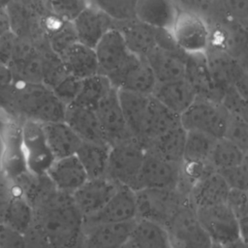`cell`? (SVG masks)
Instances as JSON below:
<instances>
[{
	"label": "cell",
	"instance_id": "cell-1",
	"mask_svg": "<svg viewBox=\"0 0 248 248\" xmlns=\"http://www.w3.org/2000/svg\"><path fill=\"white\" fill-rule=\"evenodd\" d=\"M0 106L25 120L41 124L64 120L66 106L43 83L14 81L0 91Z\"/></svg>",
	"mask_w": 248,
	"mask_h": 248
},
{
	"label": "cell",
	"instance_id": "cell-2",
	"mask_svg": "<svg viewBox=\"0 0 248 248\" xmlns=\"http://www.w3.org/2000/svg\"><path fill=\"white\" fill-rule=\"evenodd\" d=\"M40 228L53 248H72L83 229V217L72 196L56 188L46 197L40 214Z\"/></svg>",
	"mask_w": 248,
	"mask_h": 248
},
{
	"label": "cell",
	"instance_id": "cell-3",
	"mask_svg": "<svg viewBox=\"0 0 248 248\" xmlns=\"http://www.w3.org/2000/svg\"><path fill=\"white\" fill-rule=\"evenodd\" d=\"M144 153L143 146L135 139L111 145L106 176L136 191Z\"/></svg>",
	"mask_w": 248,
	"mask_h": 248
},
{
	"label": "cell",
	"instance_id": "cell-4",
	"mask_svg": "<svg viewBox=\"0 0 248 248\" xmlns=\"http://www.w3.org/2000/svg\"><path fill=\"white\" fill-rule=\"evenodd\" d=\"M228 112L220 103L196 98L179 116L180 125L186 131L205 134L214 139L223 138Z\"/></svg>",
	"mask_w": 248,
	"mask_h": 248
},
{
	"label": "cell",
	"instance_id": "cell-5",
	"mask_svg": "<svg viewBox=\"0 0 248 248\" xmlns=\"http://www.w3.org/2000/svg\"><path fill=\"white\" fill-rule=\"evenodd\" d=\"M176 46L186 54L205 53L210 46V29L202 18L193 13H177L170 28Z\"/></svg>",
	"mask_w": 248,
	"mask_h": 248
},
{
	"label": "cell",
	"instance_id": "cell-6",
	"mask_svg": "<svg viewBox=\"0 0 248 248\" xmlns=\"http://www.w3.org/2000/svg\"><path fill=\"white\" fill-rule=\"evenodd\" d=\"M20 142L27 170L34 176L45 175L55 158L47 145L42 124L25 120L20 130Z\"/></svg>",
	"mask_w": 248,
	"mask_h": 248
},
{
	"label": "cell",
	"instance_id": "cell-7",
	"mask_svg": "<svg viewBox=\"0 0 248 248\" xmlns=\"http://www.w3.org/2000/svg\"><path fill=\"white\" fill-rule=\"evenodd\" d=\"M135 193L138 218L156 222L165 228L183 203L176 189H140Z\"/></svg>",
	"mask_w": 248,
	"mask_h": 248
},
{
	"label": "cell",
	"instance_id": "cell-8",
	"mask_svg": "<svg viewBox=\"0 0 248 248\" xmlns=\"http://www.w3.org/2000/svg\"><path fill=\"white\" fill-rule=\"evenodd\" d=\"M166 229L170 239L183 248H209L212 243L189 202L181 204Z\"/></svg>",
	"mask_w": 248,
	"mask_h": 248
},
{
	"label": "cell",
	"instance_id": "cell-9",
	"mask_svg": "<svg viewBox=\"0 0 248 248\" xmlns=\"http://www.w3.org/2000/svg\"><path fill=\"white\" fill-rule=\"evenodd\" d=\"M117 90L151 95L157 81L146 60L134 53L114 73L107 77Z\"/></svg>",
	"mask_w": 248,
	"mask_h": 248
},
{
	"label": "cell",
	"instance_id": "cell-10",
	"mask_svg": "<svg viewBox=\"0 0 248 248\" xmlns=\"http://www.w3.org/2000/svg\"><path fill=\"white\" fill-rule=\"evenodd\" d=\"M137 218L138 208L135 191L119 185L112 197L99 211L83 218V228L90 229L102 224L129 222Z\"/></svg>",
	"mask_w": 248,
	"mask_h": 248
},
{
	"label": "cell",
	"instance_id": "cell-11",
	"mask_svg": "<svg viewBox=\"0 0 248 248\" xmlns=\"http://www.w3.org/2000/svg\"><path fill=\"white\" fill-rule=\"evenodd\" d=\"M194 210L212 242L225 245L241 237L238 222L226 203Z\"/></svg>",
	"mask_w": 248,
	"mask_h": 248
},
{
	"label": "cell",
	"instance_id": "cell-12",
	"mask_svg": "<svg viewBox=\"0 0 248 248\" xmlns=\"http://www.w3.org/2000/svg\"><path fill=\"white\" fill-rule=\"evenodd\" d=\"M181 178V166L168 162L147 151L137 180V189H177Z\"/></svg>",
	"mask_w": 248,
	"mask_h": 248
},
{
	"label": "cell",
	"instance_id": "cell-13",
	"mask_svg": "<svg viewBox=\"0 0 248 248\" xmlns=\"http://www.w3.org/2000/svg\"><path fill=\"white\" fill-rule=\"evenodd\" d=\"M157 82H166L185 78L186 53L176 45H157L144 57Z\"/></svg>",
	"mask_w": 248,
	"mask_h": 248
},
{
	"label": "cell",
	"instance_id": "cell-14",
	"mask_svg": "<svg viewBox=\"0 0 248 248\" xmlns=\"http://www.w3.org/2000/svg\"><path fill=\"white\" fill-rule=\"evenodd\" d=\"M118 186L108 176L88 178L71 196L77 208L85 218L99 211L112 197Z\"/></svg>",
	"mask_w": 248,
	"mask_h": 248
},
{
	"label": "cell",
	"instance_id": "cell-15",
	"mask_svg": "<svg viewBox=\"0 0 248 248\" xmlns=\"http://www.w3.org/2000/svg\"><path fill=\"white\" fill-rule=\"evenodd\" d=\"M95 113L110 146L134 139L125 122L118 101L117 89L114 87L100 103Z\"/></svg>",
	"mask_w": 248,
	"mask_h": 248
},
{
	"label": "cell",
	"instance_id": "cell-16",
	"mask_svg": "<svg viewBox=\"0 0 248 248\" xmlns=\"http://www.w3.org/2000/svg\"><path fill=\"white\" fill-rule=\"evenodd\" d=\"M78 42L94 48L103 36L113 27L109 15L101 9L86 6L73 20Z\"/></svg>",
	"mask_w": 248,
	"mask_h": 248
},
{
	"label": "cell",
	"instance_id": "cell-17",
	"mask_svg": "<svg viewBox=\"0 0 248 248\" xmlns=\"http://www.w3.org/2000/svg\"><path fill=\"white\" fill-rule=\"evenodd\" d=\"M197 98L220 103L223 91L215 83L205 53L186 54L185 78Z\"/></svg>",
	"mask_w": 248,
	"mask_h": 248
},
{
	"label": "cell",
	"instance_id": "cell-18",
	"mask_svg": "<svg viewBox=\"0 0 248 248\" xmlns=\"http://www.w3.org/2000/svg\"><path fill=\"white\" fill-rule=\"evenodd\" d=\"M100 74L108 77L118 70L131 56L122 34L115 28L109 29L94 47Z\"/></svg>",
	"mask_w": 248,
	"mask_h": 248
},
{
	"label": "cell",
	"instance_id": "cell-19",
	"mask_svg": "<svg viewBox=\"0 0 248 248\" xmlns=\"http://www.w3.org/2000/svg\"><path fill=\"white\" fill-rule=\"evenodd\" d=\"M46 175L60 192L72 195L87 179V173L76 155L56 159Z\"/></svg>",
	"mask_w": 248,
	"mask_h": 248
},
{
	"label": "cell",
	"instance_id": "cell-20",
	"mask_svg": "<svg viewBox=\"0 0 248 248\" xmlns=\"http://www.w3.org/2000/svg\"><path fill=\"white\" fill-rule=\"evenodd\" d=\"M229 191L224 178L213 170L191 186L189 203L194 209L226 203Z\"/></svg>",
	"mask_w": 248,
	"mask_h": 248
},
{
	"label": "cell",
	"instance_id": "cell-21",
	"mask_svg": "<svg viewBox=\"0 0 248 248\" xmlns=\"http://www.w3.org/2000/svg\"><path fill=\"white\" fill-rule=\"evenodd\" d=\"M63 121L82 141L108 144L94 110L76 105H69L66 107Z\"/></svg>",
	"mask_w": 248,
	"mask_h": 248
},
{
	"label": "cell",
	"instance_id": "cell-22",
	"mask_svg": "<svg viewBox=\"0 0 248 248\" xmlns=\"http://www.w3.org/2000/svg\"><path fill=\"white\" fill-rule=\"evenodd\" d=\"M179 125V115L170 111L150 95L139 142L144 148L149 141Z\"/></svg>",
	"mask_w": 248,
	"mask_h": 248
},
{
	"label": "cell",
	"instance_id": "cell-23",
	"mask_svg": "<svg viewBox=\"0 0 248 248\" xmlns=\"http://www.w3.org/2000/svg\"><path fill=\"white\" fill-rule=\"evenodd\" d=\"M151 96L179 116L197 98L193 88L185 78L157 82Z\"/></svg>",
	"mask_w": 248,
	"mask_h": 248
},
{
	"label": "cell",
	"instance_id": "cell-24",
	"mask_svg": "<svg viewBox=\"0 0 248 248\" xmlns=\"http://www.w3.org/2000/svg\"><path fill=\"white\" fill-rule=\"evenodd\" d=\"M123 36L129 50L144 58L145 55L158 45V28L149 26L138 19L130 21H122L113 24Z\"/></svg>",
	"mask_w": 248,
	"mask_h": 248
},
{
	"label": "cell",
	"instance_id": "cell-25",
	"mask_svg": "<svg viewBox=\"0 0 248 248\" xmlns=\"http://www.w3.org/2000/svg\"><path fill=\"white\" fill-rule=\"evenodd\" d=\"M136 220L102 224L89 229L86 248H122L131 239Z\"/></svg>",
	"mask_w": 248,
	"mask_h": 248
},
{
	"label": "cell",
	"instance_id": "cell-26",
	"mask_svg": "<svg viewBox=\"0 0 248 248\" xmlns=\"http://www.w3.org/2000/svg\"><path fill=\"white\" fill-rule=\"evenodd\" d=\"M47 145L56 159L76 155L82 140L64 122H50L42 124Z\"/></svg>",
	"mask_w": 248,
	"mask_h": 248
},
{
	"label": "cell",
	"instance_id": "cell-27",
	"mask_svg": "<svg viewBox=\"0 0 248 248\" xmlns=\"http://www.w3.org/2000/svg\"><path fill=\"white\" fill-rule=\"evenodd\" d=\"M186 134V130L179 125L149 141L144 146V150L168 162L181 166Z\"/></svg>",
	"mask_w": 248,
	"mask_h": 248
},
{
	"label": "cell",
	"instance_id": "cell-28",
	"mask_svg": "<svg viewBox=\"0 0 248 248\" xmlns=\"http://www.w3.org/2000/svg\"><path fill=\"white\" fill-rule=\"evenodd\" d=\"M69 75L83 79L100 74L94 48L76 43L59 56Z\"/></svg>",
	"mask_w": 248,
	"mask_h": 248
},
{
	"label": "cell",
	"instance_id": "cell-29",
	"mask_svg": "<svg viewBox=\"0 0 248 248\" xmlns=\"http://www.w3.org/2000/svg\"><path fill=\"white\" fill-rule=\"evenodd\" d=\"M119 105L127 127L135 140L139 141L150 95L117 90Z\"/></svg>",
	"mask_w": 248,
	"mask_h": 248
},
{
	"label": "cell",
	"instance_id": "cell-30",
	"mask_svg": "<svg viewBox=\"0 0 248 248\" xmlns=\"http://www.w3.org/2000/svg\"><path fill=\"white\" fill-rule=\"evenodd\" d=\"M130 242L134 248H172L167 229L150 220L137 218Z\"/></svg>",
	"mask_w": 248,
	"mask_h": 248
},
{
	"label": "cell",
	"instance_id": "cell-31",
	"mask_svg": "<svg viewBox=\"0 0 248 248\" xmlns=\"http://www.w3.org/2000/svg\"><path fill=\"white\" fill-rule=\"evenodd\" d=\"M139 20L154 28L170 30L177 13L170 0H141L138 4Z\"/></svg>",
	"mask_w": 248,
	"mask_h": 248
},
{
	"label": "cell",
	"instance_id": "cell-32",
	"mask_svg": "<svg viewBox=\"0 0 248 248\" xmlns=\"http://www.w3.org/2000/svg\"><path fill=\"white\" fill-rule=\"evenodd\" d=\"M110 145L82 141L76 156L82 165L88 178L106 176Z\"/></svg>",
	"mask_w": 248,
	"mask_h": 248
},
{
	"label": "cell",
	"instance_id": "cell-33",
	"mask_svg": "<svg viewBox=\"0 0 248 248\" xmlns=\"http://www.w3.org/2000/svg\"><path fill=\"white\" fill-rule=\"evenodd\" d=\"M112 87L108 78L102 74L80 79L78 93L72 105L95 111Z\"/></svg>",
	"mask_w": 248,
	"mask_h": 248
},
{
	"label": "cell",
	"instance_id": "cell-34",
	"mask_svg": "<svg viewBox=\"0 0 248 248\" xmlns=\"http://www.w3.org/2000/svg\"><path fill=\"white\" fill-rule=\"evenodd\" d=\"M33 208L23 195H14L4 211L3 223L25 234L32 225Z\"/></svg>",
	"mask_w": 248,
	"mask_h": 248
},
{
	"label": "cell",
	"instance_id": "cell-35",
	"mask_svg": "<svg viewBox=\"0 0 248 248\" xmlns=\"http://www.w3.org/2000/svg\"><path fill=\"white\" fill-rule=\"evenodd\" d=\"M182 164H207L216 139L202 133L186 131Z\"/></svg>",
	"mask_w": 248,
	"mask_h": 248
},
{
	"label": "cell",
	"instance_id": "cell-36",
	"mask_svg": "<svg viewBox=\"0 0 248 248\" xmlns=\"http://www.w3.org/2000/svg\"><path fill=\"white\" fill-rule=\"evenodd\" d=\"M246 159V152L230 140L220 138L214 142L208 162L215 170H219L237 166Z\"/></svg>",
	"mask_w": 248,
	"mask_h": 248
},
{
	"label": "cell",
	"instance_id": "cell-37",
	"mask_svg": "<svg viewBox=\"0 0 248 248\" xmlns=\"http://www.w3.org/2000/svg\"><path fill=\"white\" fill-rule=\"evenodd\" d=\"M6 11L10 30L18 38L33 42L35 19L28 7L20 0H13L7 5Z\"/></svg>",
	"mask_w": 248,
	"mask_h": 248
},
{
	"label": "cell",
	"instance_id": "cell-38",
	"mask_svg": "<svg viewBox=\"0 0 248 248\" xmlns=\"http://www.w3.org/2000/svg\"><path fill=\"white\" fill-rule=\"evenodd\" d=\"M68 75L61 58L48 46L42 47V83L52 90Z\"/></svg>",
	"mask_w": 248,
	"mask_h": 248
},
{
	"label": "cell",
	"instance_id": "cell-39",
	"mask_svg": "<svg viewBox=\"0 0 248 248\" xmlns=\"http://www.w3.org/2000/svg\"><path fill=\"white\" fill-rule=\"evenodd\" d=\"M227 206L231 209L236 218L241 237L247 241V228H248V196L247 191L230 189L227 200Z\"/></svg>",
	"mask_w": 248,
	"mask_h": 248
},
{
	"label": "cell",
	"instance_id": "cell-40",
	"mask_svg": "<svg viewBox=\"0 0 248 248\" xmlns=\"http://www.w3.org/2000/svg\"><path fill=\"white\" fill-rule=\"evenodd\" d=\"M228 112V111H227ZM248 120L228 112L223 138L237 145L247 153L248 150Z\"/></svg>",
	"mask_w": 248,
	"mask_h": 248
},
{
	"label": "cell",
	"instance_id": "cell-41",
	"mask_svg": "<svg viewBox=\"0 0 248 248\" xmlns=\"http://www.w3.org/2000/svg\"><path fill=\"white\" fill-rule=\"evenodd\" d=\"M76 43L78 39L72 21L63 20V24L53 29L48 35V47L58 56Z\"/></svg>",
	"mask_w": 248,
	"mask_h": 248
},
{
	"label": "cell",
	"instance_id": "cell-42",
	"mask_svg": "<svg viewBox=\"0 0 248 248\" xmlns=\"http://www.w3.org/2000/svg\"><path fill=\"white\" fill-rule=\"evenodd\" d=\"M226 181L230 189H236L247 191L248 190V165L247 159L241 164L216 170Z\"/></svg>",
	"mask_w": 248,
	"mask_h": 248
},
{
	"label": "cell",
	"instance_id": "cell-43",
	"mask_svg": "<svg viewBox=\"0 0 248 248\" xmlns=\"http://www.w3.org/2000/svg\"><path fill=\"white\" fill-rule=\"evenodd\" d=\"M220 104L226 111L248 119L247 99L234 87L230 86L224 90Z\"/></svg>",
	"mask_w": 248,
	"mask_h": 248
},
{
	"label": "cell",
	"instance_id": "cell-44",
	"mask_svg": "<svg viewBox=\"0 0 248 248\" xmlns=\"http://www.w3.org/2000/svg\"><path fill=\"white\" fill-rule=\"evenodd\" d=\"M52 12L64 21H72L85 7L84 0H48Z\"/></svg>",
	"mask_w": 248,
	"mask_h": 248
},
{
	"label": "cell",
	"instance_id": "cell-45",
	"mask_svg": "<svg viewBox=\"0 0 248 248\" xmlns=\"http://www.w3.org/2000/svg\"><path fill=\"white\" fill-rule=\"evenodd\" d=\"M79 85L80 79L68 75L52 89V91L55 96L67 107L75 102L79 90Z\"/></svg>",
	"mask_w": 248,
	"mask_h": 248
},
{
	"label": "cell",
	"instance_id": "cell-46",
	"mask_svg": "<svg viewBox=\"0 0 248 248\" xmlns=\"http://www.w3.org/2000/svg\"><path fill=\"white\" fill-rule=\"evenodd\" d=\"M0 248H26L25 235L10 226L0 223Z\"/></svg>",
	"mask_w": 248,
	"mask_h": 248
},
{
	"label": "cell",
	"instance_id": "cell-47",
	"mask_svg": "<svg viewBox=\"0 0 248 248\" xmlns=\"http://www.w3.org/2000/svg\"><path fill=\"white\" fill-rule=\"evenodd\" d=\"M17 36L11 30L0 37V65L9 67L16 48Z\"/></svg>",
	"mask_w": 248,
	"mask_h": 248
},
{
	"label": "cell",
	"instance_id": "cell-48",
	"mask_svg": "<svg viewBox=\"0 0 248 248\" xmlns=\"http://www.w3.org/2000/svg\"><path fill=\"white\" fill-rule=\"evenodd\" d=\"M14 82V77L9 67L0 65V91L4 90Z\"/></svg>",
	"mask_w": 248,
	"mask_h": 248
},
{
	"label": "cell",
	"instance_id": "cell-49",
	"mask_svg": "<svg viewBox=\"0 0 248 248\" xmlns=\"http://www.w3.org/2000/svg\"><path fill=\"white\" fill-rule=\"evenodd\" d=\"M10 31V22L6 8L0 7V37Z\"/></svg>",
	"mask_w": 248,
	"mask_h": 248
},
{
	"label": "cell",
	"instance_id": "cell-50",
	"mask_svg": "<svg viewBox=\"0 0 248 248\" xmlns=\"http://www.w3.org/2000/svg\"><path fill=\"white\" fill-rule=\"evenodd\" d=\"M223 248H247V241L239 237L233 241L223 245Z\"/></svg>",
	"mask_w": 248,
	"mask_h": 248
},
{
	"label": "cell",
	"instance_id": "cell-51",
	"mask_svg": "<svg viewBox=\"0 0 248 248\" xmlns=\"http://www.w3.org/2000/svg\"><path fill=\"white\" fill-rule=\"evenodd\" d=\"M11 1H13V0H0V7L6 8L7 5H8Z\"/></svg>",
	"mask_w": 248,
	"mask_h": 248
},
{
	"label": "cell",
	"instance_id": "cell-52",
	"mask_svg": "<svg viewBox=\"0 0 248 248\" xmlns=\"http://www.w3.org/2000/svg\"><path fill=\"white\" fill-rule=\"evenodd\" d=\"M209 248H223V245H221L219 243H216V242H212Z\"/></svg>",
	"mask_w": 248,
	"mask_h": 248
},
{
	"label": "cell",
	"instance_id": "cell-53",
	"mask_svg": "<svg viewBox=\"0 0 248 248\" xmlns=\"http://www.w3.org/2000/svg\"><path fill=\"white\" fill-rule=\"evenodd\" d=\"M170 241H171V246H172V248H183L182 246H180V245H179V244H177L176 242L172 241L171 239H170Z\"/></svg>",
	"mask_w": 248,
	"mask_h": 248
},
{
	"label": "cell",
	"instance_id": "cell-54",
	"mask_svg": "<svg viewBox=\"0 0 248 248\" xmlns=\"http://www.w3.org/2000/svg\"><path fill=\"white\" fill-rule=\"evenodd\" d=\"M122 248H134V247H133V246H132V244H131V242H130V241H129V242H128V243H127V244H126V245H125V246H124V247H122Z\"/></svg>",
	"mask_w": 248,
	"mask_h": 248
}]
</instances>
